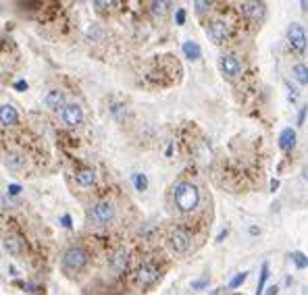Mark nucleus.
Instances as JSON below:
<instances>
[{"label":"nucleus","mask_w":308,"mask_h":295,"mask_svg":"<svg viewBox=\"0 0 308 295\" xmlns=\"http://www.w3.org/2000/svg\"><path fill=\"white\" fill-rule=\"evenodd\" d=\"M173 198H175V204L181 212H192L200 204V191L192 183L179 181L173 185Z\"/></svg>","instance_id":"nucleus-1"},{"label":"nucleus","mask_w":308,"mask_h":295,"mask_svg":"<svg viewBox=\"0 0 308 295\" xmlns=\"http://www.w3.org/2000/svg\"><path fill=\"white\" fill-rule=\"evenodd\" d=\"M87 264V254L81 247H69L63 254V268L67 273H77Z\"/></svg>","instance_id":"nucleus-2"},{"label":"nucleus","mask_w":308,"mask_h":295,"mask_svg":"<svg viewBox=\"0 0 308 295\" xmlns=\"http://www.w3.org/2000/svg\"><path fill=\"white\" fill-rule=\"evenodd\" d=\"M87 218H90V222H94L98 226H104V224L113 222V218H115V206L111 202H98V204L92 206Z\"/></svg>","instance_id":"nucleus-3"},{"label":"nucleus","mask_w":308,"mask_h":295,"mask_svg":"<svg viewBox=\"0 0 308 295\" xmlns=\"http://www.w3.org/2000/svg\"><path fill=\"white\" fill-rule=\"evenodd\" d=\"M288 42H290V46L294 50L304 52V48H306V31H304V27L300 23H292L288 27Z\"/></svg>","instance_id":"nucleus-4"},{"label":"nucleus","mask_w":308,"mask_h":295,"mask_svg":"<svg viewBox=\"0 0 308 295\" xmlns=\"http://www.w3.org/2000/svg\"><path fill=\"white\" fill-rule=\"evenodd\" d=\"M219 67H221V71H223L227 77H231V79L241 73V62H239L237 56H233V54H223V56L219 58Z\"/></svg>","instance_id":"nucleus-5"},{"label":"nucleus","mask_w":308,"mask_h":295,"mask_svg":"<svg viewBox=\"0 0 308 295\" xmlns=\"http://www.w3.org/2000/svg\"><path fill=\"white\" fill-rule=\"evenodd\" d=\"M157 279H159V268L152 266V264H144V266L138 268V273H136V281H138V285H142V287L152 285Z\"/></svg>","instance_id":"nucleus-6"},{"label":"nucleus","mask_w":308,"mask_h":295,"mask_svg":"<svg viewBox=\"0 0 308 295\" xmlns=\"http://www.w3.org/2000/svg\"><path fill=\"white\" fill-rule=\"evenodd\" d=\"M63 121L69 127H77L83 123V110L79 104H67V108L63 110Z\"/></svg>","instance_id":"nucleus-7"},{"label":"nucleus","mask_w":308,"mask_h":295,"mask_svg":"<svg viewBox=\"0 0 308 295\" xmlns=\"http://www.w3.org/2000/svg\"><path fill=\"white\" fill-rule=\"evenodd\" d=\"M169 245H171V249L177 252V254L188 252V247H190V235L183 233V231H175V233H171V237H169Z\"/></svg>","instance_id":"nucleus-8"},{"label":"nucleus","mask_w":308,"mask_h":295,"mask_svg":"<svg viewBox=\"0 0 308 295\" xmlns=\"http://www.w3.org/2000/svg\"><path fill=\"white\" fill-rule=\"evenodd\" d=\"M208 36H210L212 42L221 44V42L229 36V27H227V23H225V21H212V23L208 25Z\"/></svg>","instance_id":"nucleus-9"},{"label":"nucleus","mask_w":308,"mask_h":295,"mask_svg":"<svg viewBox=\"0 0 308 295\" xmlns=\"http://www.w3.org/2000/svg\"><path fill=\"white\" fill-rule=\"evenodd\" d=\"M241 11L252 21H262L265 15H267V7L262 3H241Z\"/></svg>","instance_id":"nucleus-10"},{"label":"nucleus","mask_w":308,"mask_h":295,"mask_svg":"<svg viewBox=\"0 0 308 295\" xmlns=\"http://www.w3.org/2000/svg\"><path fill=\"white\" fill-rule=\"evenodd\" d=\"M44 104H46V108H50V110H58V108H67V104H65V94L63 92H58V89H52V92H48L46 96H44Z\"/></svg>","instance_id":"nucleus-11"},{"label":"nucleus","mask_w":308,"mask_h":295,"mask_svg":"<svg viewBox=\"0 0 308 295\" xmlns=\"http://www.w3.org/2000/svg\"><path fill=\"white\" fill-rule=\"evenodd\" d=\"M19 121V115L15 110L13 104H3V108H0V123H3L5 127H11V125H17Z\"/></svg>","instance_id":"nucleus-12"},{"label":"nucleus","mask_w":308,"mask_h":295,"mask_svg":"<svg viewBox=\"0 0 308 295\" xmlns=\"http://www.w3.org/2000/svg\"><path fill=\"white\" fill-rule=\"evenodd\" d=\"M111 268L115 270V273H121L123 268H125V264H127V249L125 247H119L115 254H113V258H111Z\"/></svg>","instance_id":"nucleus-13"},{"label":"nucleus","mask_w":308,"mask_h":295,"mask_svg":"<svg viewBox=\"0 0 308 295\" xmlns=\"http://www.w3.org/2000/svg\"><path fill=\"white\" fill-rule=\"evenodd\" d=\"M294 146H296V131L292 127H285L279 133V148L283 152H290Z\"/></svg>","instance_id":"nucleus-14"},{"label":"nucleus","mask_w":308,"mask_h":295,"mask_svg":"<svg viewBox=\"0 0 308 295\" xmlns=\"http://www.w3.org/2000/svg\"><path fill=\"white\" fill-rule=\"evenodd\" d=\"M75 179H77V183L81 185V187H92L96 183V173L92 171V169H83V171H79L77 175H75Z\"/></svg>","instance_id":"nucleus-15"},{"label":"nucleus","mask_w":308,"mask_h":295,"mask_svg":"<svg viewBox=\"0 0 308 295\" xmlns=\"http://www.w3.org/2000/svg\"><path fill=\"white\" fill-rule=\"evenodd\" d=\"M181 50H183V54H186V58H190V60H198L202 56V48L196 42H183Z\"/></svg>","instance_id":"nucleus-16"},{"label":"nucleus","mask_w":308,"mask_h":295,"mask_svg":"<svg viewBox=\"0 0 308 295\" xmlns=\"http://www.w3.org/2000/svg\"><path fill=\"white\" fill-rule=\"evenodd\" d=\"M167 9H169V3H165V0H154V3H150L152 15L159 17V19H165V17H167Z\"/></svg>","instance_id":"nucleus-17"},{"label":"nucleus","mask_w":308,"mask_h":295,"mask_svg":"<svg viewBox=\"0 0 308 295\" xmlns=\"http://www.w3.org/2000/svg\"><path fill=\"white\" fill-rule=\"evenodd\" d=\"M292 73H294V77H296L298 83L308 85V67H306V64H296Z\"/></svg>","instance_id":"nucleus-18"},{"label":"nucleus","mask_w":308,"mask_h":295,"mask_svg":"<svg viewBox=\"0 0 308 295\" xmlns=\"http://www.w3.org/2000/svg\"><path fill=\"white\" fill-rule=\"evenodd\" d=\"M267 279H269V264L265 262L262 268H260V281H258V287H256V295H265V285H267Z\"/></svg>","instance_id":"nucleus-19"},{"label":"nucleus","mask_w":308,"mask_h":295,"mask_svg":"<svg viewBox=\"0 0 308 295\" xmlns=\"http://www.w3.org/2000/svg\"><path fill=\"white\" fill-rule=\"evenodd\" d=\"M5 165H7L9 169L17 171V169H21V167H23V158H21L19 154H9V156H7V160H5Z\"/></svg>","instance_id":"nucleus-20"},{"label":"nucleus","mask_w":308,"mask_h":295,"mask_svg":"<svg viewBox=\"0 0 308 295\" xmlns=\"http://www.w3.org/2000/svg\"><path fill=\"white\" fill-rule=\"evenodd\" d=\"M134 185H136L138 191H146V189H148V179H146V175H144V173H136V175H134Z\"/></svg>","instance_id":"nucleus-21"},{"label":"nucleus","mask_w":308,"mask_h":295,"mask_svg":"<svg viewBox=\"0 0 308 295\" xmlns=\"http://www.w3.org/2000/svg\"><path fill=\"white\" fill-rule=\"evenodd\" d=\"M5 247H7L11 254H21V241L15 239V237H7V239H5Z\"/></svg>","instance_id":"nucleus-22"},{"label":"nucleus","mask_w":308,"mask_h":295,"mask_svg":"<svg viewBox=\"0 0 308 295\" xmlns=\"http://www.w3.org/2000/svg\"><path fill=\"white\" fill-rule=\"evenodd\" d=\"M246 279H248V270H244V273L235 275V277L229 281V289H237V287H241V285L246 283Z\"/></svg>","instance_id":"nucleus-23"},{"label":"nucleus","mask_w":308,"mask_h":295,"mask_svg":"<svg viewBox=\"0 0 308 295\" xmlns=\"http://www.w3.org/2000/svg\"><path fill=\"white\" fill-rule=\"evenodd\" d=\"M290 258L294 260V264H296L298 268H304V266H308V258H306L304 254H300V252H294Z\"/></svg>","instance_id":"nucleus-24"},{"label":"nucleus","mask_w":308,"mask_h":295,"mask_svg":"<svg viewBox=\"0 0 308 295\" xmlns=\"http://www.w3.org/2000/svg\"><path fill=\"white\" fill-rule=\"evenodd\" d=\"M194 7H196V11H198V13H206V11L212 7V3H206V0H196Z\"/></svg>","instance_id":"nucleus-25"},{"label":"nucleus","mask_w":308,"mask_h":295,"mask_svg":"<svg viewBox=\"0 0 308 295\" xmlns=\"http://www.w3.org/2000/svg\"><path fill=\"white\" fill-rule=\"evenodd\" d=\"M175 21H177V25H183V23H186V11H183V9H177Z\"/></svg>","instance_id":"nucleus-26"},{"label":"nucleus","mask_w":308,"mask_h":295,"mask_svg":"<svg viewBox=\"0 0 308 295\" xmlns=\"http://www.w3.org/2000/svg\"><path fill=\"white\" fill-rule=\"evenodd\" d=\"M7 191H9L11 195H19V193H21V185H17V183H9Z\"/></svg>","instance_id":"nucleus-27"},{"label":"nucleus","mask_w":308,"mask_h":295,"mask_svg":"<svg viewBox=\"0 0 308 295\" xmlns=\"http://www.w3.org/2000/svg\"><path fill=\"white\" fill-rule=\"evenodd\" d=\"M208 285V281L206 279H200V281H194L192 283V289H202V287H206Z\"/></svg>","instance_id":"nucleus-28"},{"label":"nucleus","mask_w":308,"mask_h":295,"mask_svg":"<svg viewBox=\"0 0 308 295\" xmlns=\"http://www.w3.org/2000/svg\"><path fill=\"white\" fill-rule=\"evenodd\" d=\"M306 110H308V106H302V108H300V115H298V125H302V123H304V119H306Z\"/></svg>","instance_id":"nucleus-29"},{"label":"nucleus","mask_w":308,"mask_h":295,"mask_svg":"<svg viewBox=\"0 0 308 295\" xmlns=\"http://www.w3.org/2000/svg\"><path fill=\"white\" fill-rule=\"evenodd\" d=\"M60 222H63V226H67V229H71L73 224H71V216L69 214H65L63 218H60Z\"/></svg>","instance_id":"nucleus-30"},{"label":"nucleus","mask_w":308,"mask_h":295,"mask_svg":"<svg viewBox=\"0 0 308 295\" xmlns=\"http://www.w3.org/2000/svg\"><path fill=\"white\" fill-rule=\"evenodd\" d=\"M15 89H19V92L27 89V81H23V79H21V81H17V83H15Z\"/></svg>","instance_id":"nucleus-31"},{"label":"nucleus","mask_w":308,"mask_h":295,"mask_svg":"<svg viewBox=\"0 0 308 295\" xmlns=\"http://www.w3.org/2000/svg\"><path fill=\"white\" fill-rule=\"evenodd\" d=\"M265 295H279V287H275V285H273V287H269Z\"/></svg>","instance_id":"nucleus-32"},{"label":"nucleus","mask_w":308,"mask_h":295,"mask_svg":"<svg viewBox=\"0 0 308 295\" xmlns=\"http://www.w3.org/2000/svg\"><path fill=\"white\" fill-rule=\"evenodd\" d=\"M277 187H279V181H277V179H273V181H271V189H273V191H275V189H277Z\"/></svg>","instance_id":"nucleus-33"},{"label":"nucleus","mask_w":308,"mask_h":295,"mask_svg":"<svg viewBox=\"0 0 308 295\" xmlns=\"http://www.w3.org/2000/svg\"><path fill=\"white\" fill-rule=\"evenodd\" d=\"M225 237H227V231H221L219 237H217V241H221V239H225Z\"/></svg>","instance_id":"nucleus-34"},{"label":"nucleus","mask_w":308,"mask_h":295,"mask_svg":"<svg viewBox=\"0 0 308 295\" xmlns=\"http://www.w3.org/2000/svg\"><path fill=\"white\" fill-rule=\"evenodd\" d=\"M302 175H304V181H308V167L304 169V173H302Z\"/></svg>","instance_id":"nucleus-35"}]
</instances>
